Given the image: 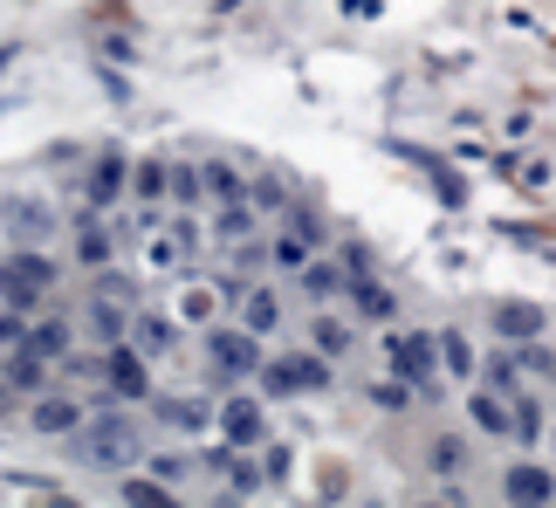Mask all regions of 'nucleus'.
I'll return each mask as SVG.
<instances>
[{
	"instance_id": "obj_1",
	"label": "nucleus",
	"mask_w": 556,
	"mask_h": 508,
	"mask_svg": "<svg viewBox=\"0 0 556 508\" xmlns=\"http://www.w3.org/2000/svg\"><path fill=\"white\" fill-rule=\"evenodd\" d=\"M70 440H76V460H83V468H97V474L138 468L144 447H152V440H144V427L131 419V406H117V398H111V406H97Z\"/></svg>"
},
{
	"instance_id": "obj_2",
	"label": "nucleus",
	"mask_w": 556,
	"mask_h": 508,
	"mask_svg": "<svg viewBox=\"0 0 556 508\" xmlns=\"http://www.w3.org/2000/svg\"><path fill=\"white\" fill-rule=\"evenodd\" d=\"M337 385V365L324 351H282V357H262V371H254V392L262 398H275V406H282V398H316V392H330Z\"/></svg>"
},
{
	"instance_id": "obj_3",
	"label": "nucleus",
	"mask_w": 556,
	"mask_h": 508,
	"mask_svg": "<svg viewBox=\"0 0 556 508\" xmlns=\"http://www.w3.org/2000/svg\"><path fill=\"white\" fill-rule=\"evenodd\" d=\"M262 336H254L248 323H213L206 336V371H213V385H254V371H262Z\"/></svg>"
},
{
	"instance_id": "obj_4",
	"label": "nucleus",
	"mask_w": 556,
	"mask_h": 508,
	"mask_svg": "<svg viewBox=\"0 0 556 508\" xmlns=\"http://www.w3.org/2000/svg\"><path fill=\"white\" fill-rule=\"evenodd\" d=\"M213 433H220L227 447H268V398L227 385L213 398Z\"/></svg>"
},
{
	"instance_id": "obj_5",
	"label": "nucleus",
	"mask_w": 556,
	"mask_h": 508,
	"mask_svg": "<svg viewBox=\"0 0 556 508\" xmlns=\"http://www.w3.org/2000/svg\"><path fill=\"white\" fill-rule=\"evenodd\" d=\"M384 365H392V378H405L413 392H433L440 385V344H433V330H392V336H384Z\"/></svg>"
},
{
	"instance_id": "obj_6",
	"label": "nucleus",
	"mask_w": 556,
	"mask_h": 508,
	"mask_svg": "<svg viewBox=\"0 0 556 508\" xmlns=\"http://www.w3.org/2000/svg\"><path fill=\"white\" fill-rule=\"evenodd\" d=\"M49 289H55V262H49L41 247L14 254V262H0V309H35Z\"/></svg>"
},
{
	"instance_id": "obj_7",
	"label": "nucleus",
	"mask_w": 556,
	"mask_h": 508,
	"mask_svg": "<svg viewBox=\"0 0 556 508\" xmlns=\"http://www.w3.org/2000/svg\"><path fill=\"white\" fill-rule=\"evenodd\" d=\"M83 330L97 336V344H124L131 336V295H124V282H97L90 303H83Z\"/></svg>"
},
{
	"instance_id": "obj_8",
	"label": "nucleus",
	"mask_w": 556,
	"mask_h": 508,
	"mask_svg": "<svg viewBox=\"0 0 556 508\" xmlns=\"http://www.w3.org/2000/svg\"><path fill=\"white\" fill-rule=\"evenodd\" d=\"M83 419H90V406H83L76 392H55V385H41L35 398H28V427L41 433V440H70Z\"/></svg>"
},
{
	"instance_id": "obj_9",
	"label": "nucleus",
	"mask_w": 556,
	"mask_h": 508,
	"mask_svg": "<svg viewBox=\"0 0 556 508\" xmlns=\"http://www.w3.org/2000/svg\"><path fill=\"white\" fill-rule=\"evenodd\" d=\"M152 412H159V427H173V433H213V398L206 392H152Z\"/></svg>"
},
{
	"instance_id": "obj_10",
	"label": "nucleus",
	"mask_w": 556,
	"mask_h": 508,
	"mask_svg": "<svg viewBox=\"0 0 556 508\" xmlns=\"http://www.w3.org/2000/svg\"><path fill=\"white\" fill-rule=\"evenodd\" d=\"M502 501H516V508L556 501V468H543V460H516V468L502 474Z\"/></svg>"
},
{
	"instance_id": "obj_11",
	"label": "nucleus",
	"mask_w": 556,
	"mask_h": 508,
	"mask_svg": "<svg viewBox=\"0 0 556 508\" xmlns=\"http://www.w3.org/2000/svg\"><path fill=\"white\" fill-rule=\"evenodd\" d=\"M21 351H35L41 365H62V357L76 351V323L70 316H35V323L21 330Z\"/></svg>"
},
{
	"instance_id": "obj_12",
	"label": "nucleus",
	"mask_w": 556,
	"mask_h": 508,
	"mask_svg": "<svg viewBox=\"0 0 556 508\" xmlns=\"http://www.w3.org/2000/svg\"><path fill=\"white\" fill-rule=\"evenodd\" d=\"M124 186H131V158L124 152H97V165H90V214H103V206H117L124 200Z\"/></svg>"
},
{
	"instance_id": "obj_13",
	"label": "nucleus",
	"mask_w": 556,
	"mask_h": 508,
	"mask_svg": "<svg viewBox=\"0 0 556 508\" xmlns=\"http://www.w3.org/2000/svg\"><path fill=\"white\" fill-rule=\"evenodd\" d=\"M309 344L324 351L330 365H344V357H351V344H357L351 316H344V309H330V303H316V316H309Z\"/></svg>"
},
{
	"instance_id": "obj_14",
	"label": "nucleus",
	"mask_w": 556,
	"mask_h": 508,
	"mask_svg": "<svg viewBox=\"0 0 556 508\" xmlns=\"http://www.w3.org/2000/svg\"><path fill=\"white\" fill-rule=\"evenodd\" d=\"M295 282H303V295H309V303H344L351 275H344V262H330V254H309V262L295 268Z\"/></svg>"
},
{
	"instance_id": "obj_15",
	"label": "nucleus",
	"mask_w": 556,
	"mask_h": 508,
	"mask_svg": "<svg viewBox=\"0 0 556 508\" xmlns=\"http://www.w3.org/2000/svg\"><path fill=\"white\" fill-rule=\"evenodd\" d=\"M213 241H220V247H248V241H262V214H254V200L213 206Z\"/></svg>"
},
{
	"instance_id": "obj_16",
	"label": "nucleus",
	"mask_w": 556,
	"mask_h": 508,
	"mask_svg": "<svg viewBox=\"0 0 556 508\" xmlns=\"http://www.w3.org/2000/svg\"><path fill=\"white\" fill-rule=\"evenodd\" d=\"M344 303L365 316V323H392V316H399V295H392V289H378V275H351Z\"/></svg>"
},
{
	"instance_id": "obj_17",
	"label": "nucleus",
	"mask_w": 556,
	"mask_h": 508,
	"mask_svg": "<svg viewBox=\"0 0 556 508\" xmlns=\"http://www.w3.org/2000/svg\"><path fill=\"white\" fill-rule=\"evenodd\" d=\"M111 254H117L111 220H103V214H83V220H76V262H83V268H111Z\"/></svg>"
},
{
	"instance_id": "obj_18",
	"label": "nucleus",
	"mask_w": 556,
	"mask_h": 508,
	"mask_svg": "<svg viewBox=\"0 0 556 508\" xmlns=\"http://www.w3.org/2000/svg\"><path fill=\"white\" fill-rule=\"evenodd\" d=\"M282 316H289V303H282V289H241V323H248L254 336L282 330Z\"/></svg>"
},
{
	"instance_id": "obj_19",
	"label": "nucleus",
	"mask_w": 556,
	"mask_h": 508,
	"mask_svg": "<svg viewBox=\"0 0 556 508\" xmlns=\"http://www.w3.org/2000/svg\"><path fill=\"white\" fill-rule=\"evenodd\" d=\"M131 344H138L144 357H173L179 330L165 323V309H131Z\"/></svg>"
},
{
	"instance_id": "obj_20",
	"label": "nucleus",
	"mask_w": 556,
	"mask_h": 508,
	"mask_svg": "<svg viewBox=\"0 0 556 508\" xmlns=\"http://www.w3.org/2000/svg\"><path fill=\"white\" fill-rule=\"evenodd\" d=\"M262 254H268V268H275V275H295V268H303L309 254H316V241H309V234H295V227H275V234L262 241Z\"/></svg>"
},
{
	"instance_id": "obj_21",
	"label": "nucleus",
	"mask_w": 556,
	"mask_h": 508,
	"mask_svg": "<svg viewBox=\"0 0 556 508\" xmlns=\"http://www.w3.org/2000/svg\"><path fill=\"white\" fill-rule=\"evenodd\" d=\"M467 419H475L481 433H495V440H516V406H508L502 392H475L467 398Z\"/></svg>"
},
{
	"instance_id": "obj_22",
	"label": "nucleus",
	"mask_w": 556,
	"mask_h": 508,
	"mask_svg": "<svg viewBox=\"0 0 556 508\" xmlns=\"http://www.w3.org/2000/svg\"><path fill=\"white\" fill-rule=\"evenodd\" d=\"M200 186H206V206H233V200H248V179L233 173L227 158H200Z\"/></svg>"
},
{
	"instance_id": "obj_23",
	"label": "nucleus",
	"mask_w": 556,
	"mask_h": 508,
	"mask_svg": "<svg viewBox=\"0 0 556 508\" xmlns=\"http://www.w3.org/2000/svg\"><path fill=\"white\" fill-rule=\"evenodd\" d=\"M495 330L508 336V344H529V336H543V309L536 303H495Z\"/></svg>"
},
{
	"instance_id": "obj_24",
	"label": "nucleus",
	"mask_w": 556,
	"mask_h": 508,
	"mask_svg": "<svg viewBox=\"0 0 556 508\" xmlns=\"http://www.w3.org/2000/svg\"><path fill=\"white\" fill-rule=\"evenodd\" d=\"M165 193H173V206H179V214H200V206H206L200 165H192V158H179V165H165Z\"/></svg>"
},
{
	"instance_id": "obj_25",
	"label": "nucleus",
	"mask_w": 556,
	"mask_h": 508,
	"mask_svg": "<svg viewBox=\"0 0 556 508\" xmlns=\"http://www.w3.org/2000/svg\"><path fill=\"white\" fill-rule=\"evenodd\" d=\"M0 378H8V392H28V398H35L41 385H49V365H41L35 351H21V344H14V357L0 365Z\"/></svg>"
},
{
	"instance_id": "obj_26",
	"label": "nucleus",
	"mask_w": 556,
	"mask_h": 508,
	"mask_svg": "<svg viewBox=\"0 0 556 508\" xmlns=\"http://www.w3.org/2000/svg\"><path fill=\"white\" fill-rule=\"evenodd\" d=\"M433 344H440L446 378H475V371H481V357H475V344H467V330H440Z\"/></svg>"
},
{
	"instance_id": "obj_27",
	"label": "nucleus",
	"mask_w": 556,
	"mask_h": 508,
	"mask_svg": "<svg viewBox=\"0 0 556 508\" xmlns=\"http://www.w3.org/2000/svg\"><path fill=\"white\" fill-rule=\"evenodd\" d=\"M475 378H481L488 392H502V398H516V392H522V365H516V351H495Z\"/></svg>"
},
{
	"instance_id": "obj_28",
	"label": "nucleus",
	"mask_w": 556,
	"mask_h": 508,
	"mask_svg": "<svg viewBox=\"0 0 556 508\" xmlns=\"http://www.w3.org/2000/svg\"><path fill=\"white\" fill-rule=\"evenodd\" d=\"M144 474H152V481H165V488L179 495V481H192V474H200V460H186V454H152V447H144Z\"/></svg>"
},
{
	"instance_id": "obj_29",
	"label": "nucleus",
	"mask_w": 556,
	"mask_h": 508,
	"mask_svg": "<svg viewBox=\"0 0 556 508\" xmlns=\"http://www.w3.org/2000/svg\"><path fill=\"white\" fill-rule=\"evenodd\" d=\"M433 468H440V474H460V468H467V440H460V433H440V440H433Z\"/></svg>"
},
{
	"instance_id": "obj_30",
	"label": "nucleus",
	"mask_w": 556,
	"mask_h": 508,
	"mask_svg": "<svg viewBox=\"0 0 556 508\" xmlns=\"http://www.w3.org/2000/svg\"><path fill=\"white\" fill-rule=\"evenodd\" d=\"M131 186H138V200H144V206H152V200H165V158H144Z\"/></svg>"
},
{
	"instance_id": "obj_31",
	"label": "nucleus",
	"mask_w": 556,
	"mask_h": 508,
	"mask_svg": "<svg viewBox=\"0 0 556 508\" xmlns=\"http://www.w3.org/2000/svg\"><path fill=\"white\" fill-rule=\"evenodd\" d=\"M117 495H124V501H173V488H165V481H152V474H144V481H124Z\"/></svg>"
},
{
	"instance_id": "obj_32",
	"label": "nucleus",
	"mask_w": 556,
	"mask_h": 508,
	"mask_svg": "<svg viewBox=\"0 0 556 508\" xmlns=\"http://www.w3.org/2000/svg\"><path fill=\"white\" fill-rule=\"evenodd\" d=\"M14 234L21 241H41V234H49V220H41V214H14Z\"/></svg>"
}]
</instances>
